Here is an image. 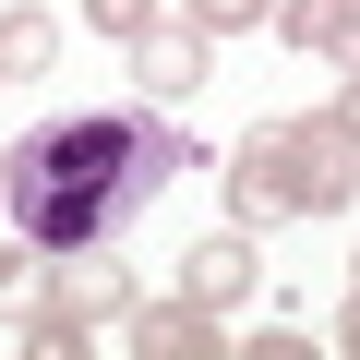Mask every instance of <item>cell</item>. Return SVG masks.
Returning <instances> with one entry per match:
<instances>
[{
	"label": "cell",
	"instance_id": "cell-1",
	"mask_svg": "<svg viewBox=\"0 0 360 360\" xmlns=\"http://www.w3.org/2000/svg\"><path fill=\"white\" fill-rule=\"evenodd\" d=\"M180 168V144L156 120H72V132H37L13 144V168H0V205H13L25 240L72 252V240H108L156 180Z\"/></svg>",
	"mask_w": 360,
	"mask_h": 360
},
{
	"label": "cell",
	"instance_id": "cell-2",
	"mask_svg": "<svg viewBox=\"0 0 360 360\" xmlns=\"http://www.w3.org/2000/svg\"><path fill=\"white\" fill-rule=\"evenodd\" d=\"M229 193H240V217H252V229H264L276 205H324V193H336V132H300V144H276V156L252 144Z\"/></svg>",
	"mask_w": 360,
	"mask_h": 360
},
{
	"label": "cell",
	"instance_id": "cell-3",
	"mask_svg": "<svg viewBox=\"0 0 360 360\" xmlns=\"http://www.w3.org/2000/svg\"><path fill=\"white\" fill-rule=\"evenodd\" d=\"M205 72V37H144V84H193Z\"/></svg>",
	"mask_w": 360,
	"mask_h": 360
},
{
	"label": "cell",
	"instance_id": "cell-4",
	"mask_svg": "<svg viewBox=\"0 0 360 360\" xmlns=\"http://www.w3.org/2000/svg\"><path fill=\"white\" fill-rule=\"evenodd\" d=\"M348 25H360V0H324V13H312L300 37H348Z\"/></svg>",
	"mask_w": 360,
	"mask_h": 360
},
{
	"label": "cell",
	"instance_id": "cell-5",
	"mask_svg": "<svg viewBox=\"0 0 360 360\" xmlns=\"http://www.w3.org/2000/svg\"><path fill=\"white\" fill-rule=\"evenodd\" d=\"M96 25H120V37H144V0H96Z\"/></svg>",
	"mask_w": 360,
	"mask_h": 360
},
{
	"label": "cell",
	"instance_id": "cell-6",
	"mask_svg": "<svg viewBox=\"0 0 360 360\" xmlns=\"http://www.w3.org/2000/svg\"><path fill=\"white\" fill-rule=\"evenodd\" d=\"M252 13V0H193V25H240Z\"/></svg>",
	"mask_w": 360,
	"mask_h": 360
},
{
	"label": "cell",
	"instance_id": "cell-7",
	"mask_svg": "<svg viewBox=\"0 0 360 360\" xmlns=\"http://www.w3.org/2000/svg\"><path fill=\"white\" fill-rule=\"evenodd\" d=\"M0 72H13V37H0Z\"/></svg>",
	"mask_w": 360,
	"mask_h": 360
}]
</instances>
